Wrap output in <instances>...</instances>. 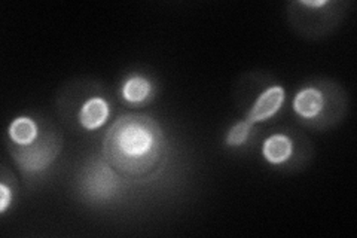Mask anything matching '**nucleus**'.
<instances>
[{"mask_svg": "<svg viewBox=\"0 0 357 238\" xmlns=\"http://www.w3.org/2000/svg\"><path fill=\"white\" fill-rule=\"evenodd\" d=\"M165 147V135L158 122L142 113H128L106 131L103 156L121 174L140 177L160 164Z\"/></svg>", "mask_w": 357, "mask_h": 238, "instance_id": "obj_1", "label": "nucleus"}, {"mask_svg": "<svg viewBox=\"0 0 357 238\" xmlns=\"http://www.w3.org/2000/svg\"><path fill=\"white\" fill-rule=\"evenodd\" d=\"M347 106L344 88L328 79H317L301 87L292 105L303 126L320 131L340 124L347 113Z\"/></svg>", "mask_w": 357, "mask_h": 238, "instance_id": "obj_2", "label": "nucleus"}, {"mask_svg": "<svg viewBox=\"0 0 357 238\" xmlns=\"http://www.w3.org/2000/svg\"><path fill=\"white\" fill-rule=\"evenodd\" d=\"M349 6V2L298 0L289 3L287 20L301 36L308 39L325 38L341 24Z\"/></svg>", "mask_w": 357, "mask_h": 238, "instance_id": "obj_3", "label": "nucleus"}, {"mask_svg": "<svg viewBox=\"0 0 357 238\" xmlns=\"http://www.w3.org/2000/svg\"><path fill=\"white\" fill-rule=\"evenodd\" d=\"M61 147V134L51 126H47V124L40 126L39 137L31 144L20 146L13 142L8 143L10 156L18 165L22 176H26L27 179H35L36 176L47 172L54 161L57 160Z\"/></svg>", "mask_w": 357, "mask_h": 238, "instance_id": "obj_4", "label": "nucleus"}, {"mask_svg": "<svg viewBox=\"0 0 357 238\" xmlns=\"http://www.w3.org/2000/svg\"><path fill=\"white\" fill-rule=\"evenodd\" d=\"M121 177L103 155L88 160L79 177L81 192L93 202L110 201L121 191Z\"/></svg>", "mask_w": 357, "mask_h": 238, "instance_id": "obj_5", "label": "nucleus"}, {"mask_svg": "<svg viewBox=\"0 0 357 238\" xmlns=\"http://www.w3.org/2000/svg\"><path fill=\"white\" fill-rule=\"evenodd\" d=\"M110 117V105L109 101L100 94H82L81 103L77 105L75 112L67 121L77 122L85 131H96L102 128Z\"/></svg>", "mask_w": 357, "mask_h": 238, "instance_id": "obj_6", "label": "nucleus"}, {"mask_svg": "<svg viewBox=\"0 0 357 238\" xmlns=\"http://www.w3.org/2000/svg\"><path fill=\"white\" fill-rule=\"evenodd\" d=\"M286 89L282 85H268L256 96L244 119L255 127L256 124L274 118L284 105Z\"/></svg>", "mask_w": 357, "mask_h": 238, "instance_id": "obj_7", "label": "nucleus"}, {"mask_svg": "<svg viewBox=\"0 0 357 238\" xmlns=\"http://www.w3.org/2000/svg\"><path fill=\"white\" fill-rule=\"evenodd\" d=\"M295 142L284 133H275L265 139L262 144V156L271 165H287L294 156Z\"/></svg>", "mask_w": 357, "mask_h": 238, "instance_id": "obj_8", "label": "nucleus"}, {"mask_svg": "<svg viewBox=\"0 0 357 238\" xmlns=\"http://www.w3.org/2000/svg\"><path fill=\"white\" fill-rule=\"evenodd\" d=\"M153 84L146 76L134 73L130 75L121 85L119 96L124 103L130 106H142L153 97Z\"/></svg>", "mask_w": 357, "mask_h": 238, "instance_id": "obj_9", "label": "nucleus"}, {"mask_svg": "<svg viewBox=\"0 0 357 238\" xmlns=\"http://www.w3.org/2000/svg\"><path fill=\"white\" fill-rule=\"evenodd\" d=\"M40 134V124L30 117H18L8 127V139L20 146H27L35 142Z\"/></svg>", "mask_w": 357, "mask_h": 238, "instance_id": "obj_10", "label": "nucleus"}, {"mask_svg": "<svg viewBox=\"0 0 357 238\" xmlns=\"http://www.w3.org/2000/svg\"><path fill=\"white\" fill-rule=\"evenodd\" d=\"M252 130H253V126L245 119L236 122L225 135V144L228 147H240L245 144L250 137Z\"/></svg>", "mask_w": 357, "mask_h": 238, "instance_id": "obj_11", "label": "nucleus"}, {"mask_svg": "<svg viewBox=\"0 0 357 238\" xmlns=\"http://www.w3.org/2000/svg\"><path fill=\"white\" fill-rule=\"evenodd\" d=\"M13 200H14V189L10 188L6 180L3 179L2 184H0V213L5 214L8 207L13 204Z\"/></svg>", "mask_w": 357, "mask_h": 238, "instance_id": "obj_12", "label": "nucleus"}]
</instances>
